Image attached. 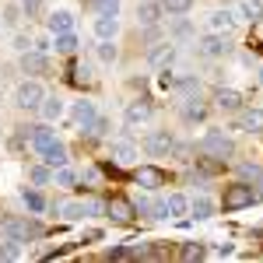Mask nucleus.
I'll use <instances>...</instances> for the list:
<instances>
[{
    "label": "nucleus",
    "instance_id": "f257e3e1",
    "mask_svg": "<svg viewBox=\"0 0 263 263\" xmlns=\"http://www.w3.org/2000/svg\"><path fill=\"white\" fill-rule=\"evenodd\" d=\"M260 200V193H253V186L249 182H232V186H224V211H242V207H253V203Z\"/></svg>",
    "mask_w": 263,
    "mask_h": 263
},
{
    "label": "nucleus",
    "instance_id": "f03ea898",
    "mask_svg": "<svg viewBox=\"0 0 263 263\" xmlns=\"http://www.w3.org/2000/svg\"><path fill=\"white\" fill-rule=\"evenodd\" d=\"M0 232L7 239H14V242H28V239H39L42 235V228L35 221H28V218H4L0 221Z\"/></svg>",
    "mask_w": 263,
    "mask_h": 263
},
{
    "label": "nucleus",
    "instance_id": "7ed1b4c3",
    "mask_svg": "<svg viewBox=\"0 0 263 263\" xmlns=\"http://www.w3.org/2000/svg\"><path fill=\"white\" fill-rule=\"evenodd\" d=\"M200 151L207 158H214V162H228L232 158V141L224 137L221 130H207L200 137Z\"/></svg>",
    "mask_w": 263,
    "mask_h": 263
},
{
    "label": "nucleus",
    "instance_id": "20e7f679",
    "mask_svg": "<svg viewBox=\"0 0 263 263\" xmlns=\"http://www.w3.org/2000/svg\"><path fill=\"white\" fill-rule=\"evenodd\" d=\"M172 147H176V141H172L168 130H151V134L144 137V151H147L151 158H165Z\"/></svg>",
    "mask_w": 263,
    "mask_h": 263
},
{
    "label": "nucleus",
    "instance_id": "39448f33",
    "mask_svg": "<svg viewBox=\"0 0 263 263\" xmlns=\"http://www.w3.org/2000/svg\"><path fill=\"white\" fill-rule=\"evenodd\" d=\"M42 99H46V91H42L39 81H21L18 91H14V102H18L21 109H39Z\"/></svg>",
    "mask_w": 263,
    "mask_h": 263
},
{
    "label": "nucleus",
    "instance_id": "423d86ee",
    "mask_svg": "<svg viewBox=\"0 0 263 263\" xmlns=\"http://www.w3.org/2000/svg\"><path fill=\"white\" fill-rule=\"evenodd\" d=\"M197 46H200L203 57H228V53H232V42H228V35H221V32H211V35L200 39Z\"/></svg>",
    "mask_w": 263,
    "mask_h": 263
},
{
    "label": "nucleus",
    "instance_id": "0eeeda50",
    "mask_svg": "<svg viewBox=\"0 0 263 263\" xmlns=\"http://www.w3.org/2000/svg\"><path fill=\"white\" fill-rule=\"evenodd\" d=\"M112 165L116 168H134L137 165V147L130 141H116L112 144Z\"/></svg>",
    "mask_w": 263,
    "mask_h": 263
},
{
    "label": "nucleus",
    "instance_id": "6e6552de",
    "mask_svg": "<svg viewBox=\"0 0 263 263\" xmlns=\"http://www.w3.org/2000/svg\"><path fill=\"white\" fill-rule=\"evenodd\" d=\"M172 60H176V46H172V42H162V46H155V49L147 53V63H151L155 70H168Z\"/></svg>",
    "mask_w": 263,
    "mask_h": 263
},
{
    "label": "nucleus",
    "instance_id": "1a4fd4ad",
    "mask_svg": "<svg viewBox=\"0 0 263 263\" xmlns=\"http://www.w3.org/2000/svg\"><path fill=\"white\" fill-rule=\"evenodd\" d=\"M105 214H109L112 221H120V224H130V221H134V214H137V207L126 203V200H109V203H105Z\"/></svg>",
    "mask_w": 263,
    "mask_h": 263
},
{
    "label": "nucleus",
    "instance_id": "9d476101",
    "mask_svg": "<svg viewBox=\"0 0 263 263\" xmlns=\"http://www.w3.org/2000/svg\"><path fill=\"white\" fill-rule=\"evenodd\" d=\"M21 70H25V74H46V53L25 49V53H21Z\"/></svg>",
    "mask_w": 263,
    "mask_h": 263
},
{
    "label": "nucleus",
    "instance_id": "9b49d317",
    "mask_svg": "<svg viewBox=\"0 0 263 263\" xmlns=\"http://www.w3.org/2000/svg\"><path fill=\"white\" fill-rule=\"evenodd\" d=\"M214 102H218V109H224V112L242 109V95H239L235 88H218V91H214Z\"/></svg>",
    "mask_w": 263,
    "mask_h": 263
},
{
    "label": "nucleus",
    "instance_id": "f8f14e48",
    "mask_svg": "<svg viewBox=\"0 0 263 263\" xmlns=\"http://www.w3.org/2000/svg\"><path fill=\"white\" fill-rule=\"evenodd\" d=\"M162 14H165L162 4H151V0H147V4H141V7H137V25L151 28V25H158V21H162Z\"/></svg>",
    "mask_w": 263,
    "mask_h": 263
},
{
    "label": "nucleus",
    "instance_id": "ddd939ff",
    "mask_svg": "<svg viewBox=\"0 0 263 263\" xmlns=\"http://www.w3.org/2000/svg\"><path fill=\"white\" fill-rule=\"evenodd\" d=\"M207 28H211V32H221V35H228V32L235 28V11H214V14L207 18Z\"/></svg>",
    "mask_w": 263,
    "mask_h": 263
},
{
    "label": "nucleus",
    "instance_id": "4468645a",
    "mask_svg": "<svg viewBox=\"0 0 263 263\" xmlns=\"http://www.w3.org/2000/svg\"><path fill=\"white\" fill-rule=\"evenodd\" d=\"M46 25H49L53 35H60V32H74V14H70V11H53Z\"/></svg>",
    "mask_w": 263,
    "mask_h": 263
},
{
    "label": "nucleus",
    "instance_id": "2eb2a0df",
    "mask_svg": "<svg viewBox=\"0 0 263 263\" xmlns=\"http://www.w3.org/2000/svg\"><path fill=\"white\" fill-rule=\"evenodd\" d=\"M151 120V105H147V102H130V105H126V126H137V123H147Z\"/></svg>",
    "mask_w": 263,
    "mask_h": 263
},
{
    "label": "nucleus",
    "instance_id": "dca6fc26",
    "mask_svg": "<svg viewBox=\"0 0 263 263\" xmlns=\"http://www.w3.org/2000/svg\"><path fill=\"white\" fill-rule=\"evenodd\" d=\"M95 102H74V120H78V126H81V134L95 123Z\"/></svg>",
    "mask_w": 263,
    "mask_h": 263
},
{
    "label": "nucleus",
    "instance_id": "f3484780",
    "mask_svg": "<svg viewBox=\"0 0 263 263\" xmlns=\"http://www.w3.org/2000/svg\"><path fill=\"white\" fill-rule=\"evenodd\" d=\"M42 155V162L49 165V168H60V165H67V147H63L60 141H53L46 151H39Z\"/></svg>",
    "mask_w": 263,
    "mask_h": 263
},
{
    "label": "nucleus",
    "instance_id": "a211bd4d",
    "mask_svg": "<svg viewBox=\"0 0 263 263\" xmlns=\"http://www.w3.org/2000/svg\"><path fill=\"white\" fill-rule=\"evenodd\" d=\"M239 130H246V134H263V109H246L242 120H239Z\"/></svg>",
    "mask_w": 263,
    "mask_h": 263
},
{
    "label": "nucleus",
    "instance_id": "6ab92c4d",
    "mask_svg": "<svg viewBox=\"0 0 263 263\" xmlns=\"http://www.w3.org/2000/svg\"><path fill=\"white\" fill-rule=\"evenodd\" d=\"M116 32H120L116 14H99V18H95V35H99V39H112Z\"/></svg>",
    "mask_w": 263,
    "mask_h": 263
},
{
    "label": "nucleus",
    "instance_id": "aec40b11",
    "mask_svg": "<svg viewBox=\"0 0 263 263\" xmlns=\"http://www.w3.org/2000/svg\"><path fill=\"white\" fill-rule=\"evenodd\" d=\"M162 168H151V165H144V168H137V182H141L144 190H155V186H162Z\"/></svg>",
    "mask_w": 263,
    "mask_h": 263
},
{
    "label": "nucleus",
    "instance_id": "412c9836",
    "mask_svg": "<svg viewBox=\"0 0 263 263\" xmlns=\"http://www.w3.org/2000/svg\"><path fill=\"white\" fill-rule=\"evenodd\" d=\"M203 116H207V105H203L200 99H186V105H182V120L186 123H200Z\"/></svg>",
    "mask_w": 263,
    "mask_h": 263
},
{
    "label": "nucleus",
    "instance_id": "4be33fe9",
    "mask_svg": "<svg viewBox=\"0 0 263 263\" xmlns=\"http://www.w3.org/2000/svg\"><path fill=\"white\" fill-rule=\"evenodd\" d=\"M57 214H60L63 221H78V218H84L88 211H84V200H67L57 207Z\"/></svg>",
    "mask_w": 263,
    "mask_h": 263
},
{
    "label": "nucleus",
    "instance_id": "5701e85b",
    "mask_svg": "<svg viewBox=\"0 0 263 263\" xmlns=\"http://www.w3.org/2000/svg\"><path fill=\"white\" fill-rule=\"evenodd\" d=\"M53 141H57V134H53L49 126H32V147H35V151H46Z\"/></svg>",
    "mask_w": 263,
    "mask_h": 263
},
{
    "label": "nucleus",
    "instance_id": "b1692460",
    "mask_svg": "<svg viewBox=\"0 0 263 263\" xmlns=\"http://www.w3.org/2000/svg\"><path fill=\"white\" fill-rule=\"evenodd\" d=\"M165 207H168V218H182V214H190V200H186L182 193L165 197Z\"/></svg>",
    "mask_w": 263,
    "mask_h": 263
},
{
    "label": "nucleus",
    "instance_id": "393cba45",
    "mask_svg": "<svg viewBox=\"0 0 263 263\" xmlns=\"http://www.w3.org/2000/svg\"><path fill=\"white\" fill-rule=\"evenodd\" d=\"M39 109H42V116H46L49 123H53V120H60V116H63V102L57 99V95H46Z\"/></svg>",
    "mask_w": 263,
    "mask_h": 263
},
{
    "label": "nucleus",
    "instance_id": "a878e982",
    "mask_svg": "<svg viewBox=\"0 0 263 263\" xmlns=\"http://www.w3.org/2000/svg\"><path fill=\"white\" fill-rule=\"evenodd\" d=\"M78 46H81V42H78L74 32H60V35H57V53H63V57L78 53Z\"/></svg>",
    "mask_w": 263,
    "mask_h": 263
},
{
    "label": "nucleus",
    "instance_id": "bb28decb",
    "mask_svg": "<svg viewBox=\"0 0 263 263\" xmlns=\"http://www.w3.org/2000/svg\"><path fill=\"white\" fill-rule=\"evenodd\" d=\"M21 200H25V207H28L32 214H42V211H46V200H42L39 190H21Z\"/></svg>",
    "mask_w": 263,
    "mask_h": 263
},
{
    "label": "nucleus",
    "instance_id": "cd10ccee",
    "mask_svg": "<svg viewBox=\"0 0 263 263\" xmlns=\"http://www.w3.org/2000/svg\"><path fill=\"white\" fill-rule=\"evenodd\" d=\"M28 179L35 182V186H49V182H53V168H49V165H32V168H28Z\"/></svg>",
    "mask_w": 263,
    "mask_h": 263
},
{
    "label": "nucleus",
    "instance_id": "c85d7f7f",
    "mask_svg": "<svg viewBox=\"0 0 263 263\" xmlns=\"http://www.w3.org/2000/svg\"><path fill=\"white\" fill-rule=\"evenodd\" d=\"M235 14H242V18H249V21H256L263 14V0H242L239 4V11Z\"/></svg>",
    "mask_w": 263,
    "mask_h": 263
},
{
    "label": "nucleus",
    "instance_id": "c756f323",
    "mask_svg": "<svg viewBox=\"0 0 263 263\" xmlns=\"http://www.w3.org/2000/svg\"><path fill=\"white\" fill-rule=\"evenodd\" d=\"M190 211H193L197 218H211V214H214V203L207 200V197H197V200L190 203Z\"/></svg>",
    "mask_w": 263,
    "mask_h": 263
},
{
    "label": "nucleus",
    "instance_id": "7c9ffc66",
    "mask_svg": "<svg viewBox=\"0 0 263 263\" xmlns=\"http://www.w3.org/2000/svg\"><path fill=\"white\" fill-rule=\"evenodd\" d=\"M165 14H186L190 7H193V0H162Z\"/></svg>",
    "mask_w": 263,
    "mask_h": 263
},
{
    "label": "nucleus",
    "instance_id": "2f4dec72",
    "mask_svg": "<svg viewBox=\"0 0 263 263\" xmlns=\"http://www.w3.org/2000/svg\"><path fill=\"white\" fill-rule=\"evenodd\" d=\"M0 260H21V242L7 239V242L0 246Z\"/></svg>",
    "mask_w": 263,
    "mask_h": 263
},
{
    "label": "nucleus",
    "instance_id": "473e14b6",
    "mask_svg": "<svg viewBox=\"0 0 263 263\" xmlns=\"http://www.w3.org/2000/svg\"><path fill=\"white\" fill-rule=\"evenodd\" d=\"M207 256V249H203L200 242H186L182 246V260H203Z\"/></svg>",
    "mask_w": 263,
    "mask_h": 263
},
{
    "label": "nucleus",
    "instance_id": "72a5a7b5",
    "mask_svg": "<svg viewBox=\"0 0 263 263\" xmlns=\"http://www.w3.org/2000/svg\"><path fill=\"white\" fill-rule=\"evenodd\" d=\"M53 179H57V186H74V182H78V176H74L67 165H60V168L53 172Z\"/></svg>",
    "mask_w": 263,
    "mask_h": 263
},
{
    "label": "nucleus",
    "instance_id": "f704fd0d",
    "mask_svg": "<svg viewBox=\"0 0 263 263\" xmlns=\"http://www.w3.org/2000/svg\"><path fill=\"white\" fill-rule=\"evenodd\" d=\"M84 134H88V137H105V134H109V120L95 116V123H91V126H88Z\"/></svg>",
    "mask_w": 263,
    "mask_h": 263
},
{
    "label": "nucleus",
    "instance_id": "c9c22d12",
    "mask_svg": "<svg viewBox=\"0 0 263 263\" xmlns=\"http://www.w3.org/2000/svg\"><path fill=\"white\" fill-rule=\"evenodd\" d=\"M99 60H102V63H112V60H116V46H112V39H102V46H99Z\"/></svg>",
    "mask_w": 263,
    "mask_h": 263
},
{
    "label": "nucleus",
    "instance_id": "e433bc0d",
    "mask_svg": "<svg viewBox=\"0 0 263 263\" xmlns=\"http://www.w3.org/2000/svg\"><path fill=\"white\" fill-rule=\"evenodd\" d=\"M91 7H95L99 14H116V11H120V0H95Z\"/></svg>",
    "mask_w": 263,
    "mask_h": 263
},
{
    "label": "nucleus",
    "instance_id": "4c0bfd02",
    "mask_svg": "<svg viewBox=\"0 0 263 263\" xmlns=\"http://www.w3.org/2000/svg\"><path fill=\"white\" fill-rule=\"evenodd\" d=\"M179 91L193 99V91H197V81H193V78H182V81H179Z\"/></svg>",
    "mask_w": 263,
    "mask_h": 263
},
{
    "label": "nucleus",
    "instance_id": "58836bf2",
    "mask_svg": "<svg viewBox=\"0 0 263 263\" xmlns=\"http://www.w3.org/2000/svg\"><path fill=\"white\" fill-rule=\"evenodd\" d=\"M39 4H42V0H21V11H25V14L32 18V14L39 11Z\"/></svg>",
    "mask_w": 263,
    "mask_h": 263
},
{
    "label": "nucleus",
    "instance_id": "ea45409f",
    "mask_svg": "<svg viewBox=\"0 0 263 263\" xmlns=\"http://www.w3.org/2000/svg\"><path fill=\"white\" fill-rule=\"evenodd\" d=\"M242 176L246 179H263V172L256 168V165H242Z\"/></svg>",
    "mask_w": 263,
    "mask_h": 263
},
{
    "label": "nucleus",
    "instance_id": "a19ab883",
    "mask_svg": "<svg viewBox=\"0 0 263 263\" xmlns=\"http://www.w3.org/2000/svg\"><path fill=\"white\" fill-rule=\"evenodd\" d=\"M28 46H35V42H28V35H18V39H14V49H18V53H25Z\"/></svg>",
    "mask_w": 263,
    "mask_h": 263
},
{
    "label": "nucleus",
    "instance_id": "79ce46f5",
    "mask_svg": "<svg viewBox=\"0 0 263 263\" xmlns=\"http://www.w3.org/2000/svg\"><path fill=\"white\" fill-rule=\"evenodd\" d=\"M214 253H218V256H232V253H235V249H232V246L224 242V246H218V249H214Z\"/></svg>",
    "mask_w": 263,
    "mask_h": 263
},
{
    "label": "nucleus",
    "instance_id": "37998d69",
    "mask_svg": "<svg viewBox=\"0 0 263 263\" xmlns=\"http://www.w3.org/2000/svg\"><path fill=\"white\" fill-rule=\"evenodd\" d=\"M260 84H263V67H260Z\"/></svg>",
    "mask_w": 263,
    "mask_h": 263
},
{
    "label": "nucleus",
    "instance_id": "c03bdc74",
    "mask_svg": "<svg viewBox=\"0 0 263 263\" xmlns=\"http://www.w3.org/2000/svg\"><path fill=\"white\" fill-rule=\"evenodd\" d=\"M84 4H95V0H84Z\"/></svg>",
    "mask_w": 263,
    "mask_h": 263
}]
</instances>
